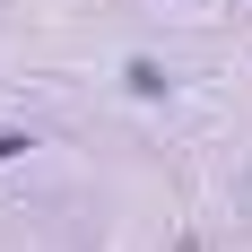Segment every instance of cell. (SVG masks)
<instances>
[{"mask_svg": "<svg viewBox=\"0 0 252 252\" xmlns=\"http://www.w3.org/2000/svg\"><path fill=\"white\" fill-rule=\"evenodd\" d=\"M35 148V130H0V165H9V157H26Z\"/></svg>", "mask_w": 252, "mask_h": 252, "instance_id": "1", "label": "cell"}]
</instances>
